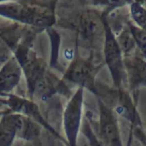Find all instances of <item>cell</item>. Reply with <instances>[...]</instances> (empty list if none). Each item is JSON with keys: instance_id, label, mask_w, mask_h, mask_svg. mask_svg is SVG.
Masks as SVG:
<instances>
[{"instance_id": "cell-12", "label": "cell", "mask_w": 146, "mask_h": 146, "mask_svg": "<svg viewBox=\"0 0 146 146\" xmlns=\"http://www.w3.org/2000/svg\"><path fill=\"white\" fill-rule=\"evenodd\" d=\"M124 65L133 86L146 85V62L139 58H125Z\"/></svg>"}, {"instance_id": "cell-9", "label": "cell", "mask_w": 146, "mask_h": 146, "mask_svg": "<svg viewBox=\"0 0 146 146\" xmlns=\"http://www.w3.org/2000/svg\"><path fill=\"white\" fill-rule=\"evenodd\" d=\"M99 104L100 133L104 141L110 146H122L118 121L115 113L101 100Z\"/></svg>"}, {"instance_id": "cell-15", "label": "cell", "mask_w": 146, "mask_h": 146, "mask_svg": "<svg viewBox=\"0 0 146 146\" xmlns=\"http://www.w3.org/2000/svg\"><path fill=\"white\" fill-rule=\"evenodd\" d=\"M10 46L1 38L0 39V67H2L12 57Z\"/></svg>"}, {"instance_id": "cell-6", "label": "cell", "mask_w": 146, "mask_h": 146, "mask_svg": "<svg viewBox=\"0 0 146 146\" xmlns=\"http://www.w3.org/2000/svg\"><path fill=\"white\" fill-rule=\"evenodd\" d=\"M95 93L101 96V101L114 113L118 114L128 121H135V114L129 96L121 90H111L95 85Z\"/></svg>"}, {"instance_id": "cell-11", "label": "cell", "mask_w": 146, "mask_h": 146, "mask_svg": "<svg viewBox=\"0 0 146 146\" xmlns=\"http://www.w3.org/2000/svg\"><path fill=\"white\" fill-rule=\"evenodd\" d=\"M21 73L19 63L12 56L0 69V94L11 92L19 83Z\"/></svg>"}, {"instance_id": "cell-17", "label": "cell", "mask_w": 146, "mask_h": 146, "mask_svg": "<svg viewBox=\"0 0 146 146\" xmlns=\"http://www.w3.org/2000/svg\"><path fill=\"white\" fill-rule=\"evenodd\" d=\"M0 39H1V36H0Z\"/></svg>"}, {"instance_id": "cell-13", "label": "cell", "mask_w": 146, "mask_h": 146, "mask_svg": "<svg viewBox=\"0 0 146 146\" xmlns=\"http://www.w3.org/2000/svg\"><path fill=\"white\" fill-rule=\"evenodd\" d=\"M22 116V123L17 136L27 141H31L38 138L41 134V125L27 117Z\"/></svg>"}, {"instance_id": "cell-7", "label": "cell", "mask_w": 146, "mask_h": 146, "mask_svg": "<svg viewBox=\"0 0 146 146\" xmlns=\"http://www.w3.org/2000/svg\"><path fill=\"white\" fill-rule=\"evenodd\" d=\"M91 58H84L78 56L73 61L66 70L64 78L67 81L84 87L95 92V78L96 70Z\"/></svg>"}, {"instance_id": "cell-14", "label": "cell", "mask_w": 146, "mask_h": 146, "mask_svg": "<svg viewBox=\"0 0 146 146\" xmlns=\"http://www.w3.org/2000/svg\"><path fill=\"white\" fill-rule=\"evenodd\" d=\"M115 37L123 55H128L135 48V41L131 30L123 29L122 31Z\"/></svg>"}, {"instance_id": "cell-1", "label": "cell", "mask_w": 146, "mask_h": 146, "mask_svg": "<svg viewBox=\"0 0 146 146\" xmlns=\"http://www.w3.org/2000/svg\"><path fill=\"white\" fill-rule=\"evenodd\" d=\"M15 58L25 75L29 93L31 98L37 97L40 100L45 101L57 92L66 91L62 81L49 72L45 62L28 46H18L16 50Z\"/></svg>"}, {"instance_id": "cell-10", "label": "cell", "mask_w": 146, "mask_h": 146, "mask_svg": "<svg viewBox=\"0 0 146 146\" xmlns=\"http://www.w3.org/2000/svg\"><path fill=\"white\" fill-rule=\"evenodd\" d=\"M23 116L9 111L0 121V146H11L22 123Z\"/></svg>"}, {"instance_id": "cell-5", "label": "cell", "mask_w": 146, "mask_h": 146, "mask_svg": "<svg viewBox=\"0 0 146 146\" xmlns=\"http://www.w3.org/2000/svg\"><path fill=\"white\" fill-rule=\"evenodd\" d=\"M84 88L79 87L67 104L64 110L63 123L65 135L71 146L76 145L82 118Z\"/></svg>"}, {"instance_id": "cell-4", "label": "cell", "mask_w": 146, "mask_h": 146, "mask_svg": "<svg viewBox=\"0 0 146 146\" xmlns=\"http://www.w3.org/2000/svg\"><path fill=\"white\" fill-rule=\"evenodd\" d=\"M102 17L105 31V38L103 48L104 58L112 76L114 85L120 88L126 76L123 55L118 45L115 34L107 22L104 13L102 14Z\"/></svg>"}, {"instance_id": "cell-3", "label": "cell", "mask_w": 146, "mask_h": 146, "mask_svg": "<svg viewBox=\"0 0 146 146\" xmlns=\"http://www.w3.org/2000/svg\"><path fill=\"white\" fill-rule=\"evenodd\" d=\"M105 31L102 14L95 10H86L80 17L77 44L86 49H103Z\"/></svg>"}, {"instance_id": "cell-16", "label": "cell", "mask_w": 146, "mask_h": 146, "mask_svg": "<svg viewBox=\"0 0 146 146\" xmlns=\"http://www.w3.org/2000/svg\"><path fill=\"white\" fill-rule=\"evenodd\" d=\"M8 111H0V116H2L3 115H4L5 113H7V112H9Z\"/></svg>"}, {"instance_id": "cell-8", "label": "cell", "mask_w": 146, "mask_h": 146, "mask_svg": "<svg viewBox=\"0 0 146 146\" xmlns=\"http://www.w3.org/2000/svg\"><path fill=\"white\" fill-rule=\"evenodd\" d=\"M7 104L9 107L10 111H12V113L20 114L33 120L41 126L45 127V128L51 131V133L58 136L56 131L45 121L40 113L38 106L34 102L22 97L9 95L8 99L7 100Z\"/></svg>"}, {"instance_id": "cell-2", "label": "cell", "mask_w": 146, "mask_h": 146, "mask_svg": "<svg viewBox=\"0 0 146 146\" xmlns=\"http://www.w3.org/2000/svg\"><path fill=\"white\" fill-rule=\"evenodd\" d=\"M0 16L39 29H49L55 22L49 7L23 1H0Z\"/></svg>"}]
</instances>
